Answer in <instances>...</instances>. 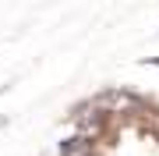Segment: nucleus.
I'll return each instance as SVG.
<instances>
[{
  "instance_id": "nucleus-1",
  "label": "nucleus",
  "mask_w": 159,
  "mask_h": 156,
  "mask_svg": "<svg viewBox=\"0 0 159 156\" xmlns=\"http://www.w3.org/2000/svg\"><path fill=\"white\" fill-rule=\"evenodd\" d=\"M60 156H159V99L131 89L96 96Z\"/></svg>"
}]
</instances>
